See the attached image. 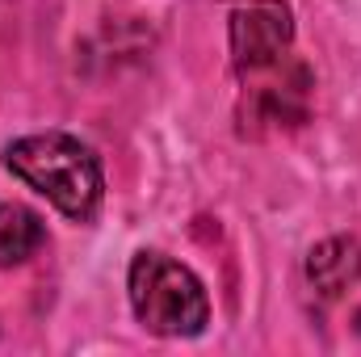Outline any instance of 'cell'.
Wrapping results in <instances>:
<instances>
[{
    "label": "cell",
    "instance_id": "1",
    "mask_svg": "<svg viewBox=\"0 0 361 357\" xmlns=\"http://www.w3.org/2000/svg\"><path fill=\"white\" fill-rule=\"evenodd\" d=\"M4 169L25 181L34 193H42L59 214L72 223H89L105 198V173L89 143L63 131L21 135L4 147Z\"/></svg>",
    "mask_w": 361,
    "mask_h": 357
},
{
    "label": "cell",
    "instance_id": "2",
    "mask_svg": "<svg viewBox=\"0 0 361 357\" xmlns=\"http://www.w3.org/2000/svg\"><path fill=\"white\" fill-rule=\"evenodd\" d=\"M126 294L135 320L164 341H189L210 324V294L189 265L173 261L169 253L143 248L126 269Z\"/></svg>",
    "mask_w": 361,
    "mask_h": 357
},
{
    "label": "cell",
    "instance_id": "3",
    "mask_svg": "<svg viewBox=\"0 0 361 357\" xmlns=\"http://www.w3.org/2000/svg\"><path fill=\"white\" fill-rule=\"evenodd\" d=\"M290 47H294V17L286 0H248L231 13V55L244 80L281 72Z\"/></svg>",
    "mask_w": 361,
    "mask_h": 357
},
{
    "label": "cell",
    "instance_id": "4",
    "mask_svg": "<svg viewBox=\"0 0 361 357\" xmlns=\"http://www.w3.org/2000/svg\"><path fill=\"white\" fill-rule=\"evenodd\" d=\"M307 282L319 298H341L361 282V240L357 236H328L307 253Z\"/></svg>",
    "mask_w": 361,
    "mask_h": 357
},
{
    "label": "cell",
    "instance_id": "5",
    "mask_svg": "<svg viewBox=\"0 0 361 357\" xmlns=\"http://www.w3.org/2000/svg\"><path fill=\"white\" fill-rule=\"evenodd\" d=\"M42 244H47V223L21 202H0V269L25 265Z\"/></svg>",
    "mask_w": 361,
    "mask_h": 357
}]
</instances>
